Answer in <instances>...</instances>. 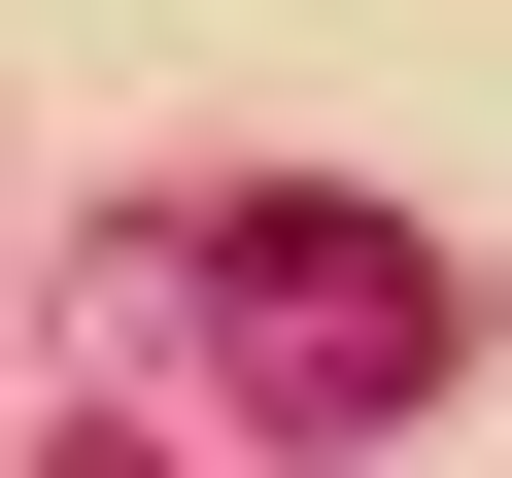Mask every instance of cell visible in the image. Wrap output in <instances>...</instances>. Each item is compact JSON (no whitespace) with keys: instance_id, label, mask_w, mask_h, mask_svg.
Returning a JSON list of instances; mask_svg holds the SVG:
<instances>
[{"instance_id":"cell-1","label":"cell","mask_w":512,"mask_h":478,"mask_svg":"<svg viewBox=\"0 0 512 478\" xmlns=\"http://www.w3.org/2000/svg\"><path fill=\"white\" fill-rule=\"evenodd\" d=\"M171 274H205V342L274 376V410H410L478 308H444V239H376V205H171Z\"/></svg>"},{"instance_id":"cell-2","label":"cell","mask_w":512,"mask_h":478,"mask_svg":"<svg viewBox=\"0 0 512 478\" xmlns=\"http://www.w3.org/2000/svg\"><path fill=\"white\" fill-rule=\"evenodd\" d=\"M69 478H171V444H69Z\"/></svg>"}]
</instances>
